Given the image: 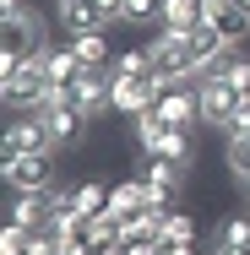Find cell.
I'll return each mask as SVG.
<instances>
[{"label": "cell", "instance_id": "obj_21", "mask_svg": "<svg viewBox=\"0 0 250 255\" xmlns=\"http://www.w3.org/2000/svg\"><path fill=\"white\" fill-rule=\"evenodd\" d=\"M218 239H229V245H250V206H240V212H229V217H223Z\"/></svg>", "mask_w": 250, "mask_h": 255}, {"label": "cell", "instance_id": "obj_1", "mask_svg": "<svg viewBox=\"0 0 250 255\" xmlns=\"http://www.w3.org/2000/svg\"><path fill=\"white\" fill-rule=\"evenodd\" d=\"M223 49V38L201 22L191 33H174V27H158L147 38V54H152V71H158V82H196L201 65L212 60V54Z\"/></svg>", "mask_w": 250, "mask_h": 255}, {"label": "cell", "instance_id": "obj_24", "mask_svg": "<svg viewBox=\"0 0 250 255\" xmlns=\"http://www.w3.org/2000/svg\"><path fill=\"white\" fill-rule=\"evenodd\" d=\"M207 255H250V245H229V239H218V234H212Z\"/></svg>", "mask_w": 250, "mask_h": 255}, {"label": "cell", "instance_id": "obj_22", "mask_svg": "<svg viewBox=\"0 0 250 255\" xmlns=\"http://www.w3.org/2000/svg\"><path fill=\"white\" fill-rule=\"evenodd\" d=\"M27 234H33V228L5 223V228H0V255H27Z\"/></svg>", "mask_w": 250, "mask_h": 255}, {"label": "cell", "instance_id": "obj_2", "mask_svg": "<svg viewBox=\"0 0 250 255\" xmlns=\"http://www.w3.org/2000/svg\"><path fill=\"white\" fill-rule=\"evenodd\" d=\"M49 87L54 82H49V71H44V60H22V71L0 82V103L11 114H38L49 103Z\"/></svg>", "mask_w": 250, "mask_h": 255}, {"label": "cell", "instance_id": "obj_5", "mask_svg": "<svg viewBox=\"0 0 250 255\" xmlns=\"http://www.w3.org/2000/svg\"><path fill=\"white\" fill-rule=\"evenodd\" d=\"M152 114H158L163 125L196 130V125H201V93H196V82H163V93H158V103H152Z\"/></svg>", "mask_w": 250, "mask_h": 255}, {"label": "cell", "instance_id": "obj_18", "mask_svg": "<svg viewBox=\"0 0 250 255\" xmlns=\"http://www.w3.org/2000/svg\"><path fill=\"white\" fill-rule=\"evenodd\" d=\"M109 76H158V71H152L147 44H142V49H114V60H109Z\"/></svg>", "mask_w": 250, "mask_h": 255}, {"label": "cell", "instance_id": "obj_14", "mask_svg": "<svg viewBox=\"0 0 250 255\" xmlns=\"http://www.w3.org/2000/svg\"><path fill=\"white\" fill-rule=\"evenodd\" d=\"M185 174H191V168H185V163H174V157H147V163H142V179H147L163 201H174V196L185 190Z\"/></svg>", "mask_w": 250, "mask_h": 255}, {"label": "cell", "instance_id": "obj_3", "mask_svg": "<svg viewBox=\"0 0 250 255\" xmlns=\"http://www.w3.org/2000/svg\"><path fill=\"white\" fill-rule=\"evenodd\" d=\"M54 152H60V147L5 157V163H0V168H5V185H11V190H54V185H60V163H54Z\"/></svg>", "mask_w": 250, "mask_h": 255}, {"label": "cell", "instance_id": "obj_11", "mask_svg": "<svg viewBox=\"0 0 250 255\" xmlns=\"http://www.w3.org/2000/svg\"><path fill=\"white\" fill-rule=\"evenodd\" d=\"M196 93H201V125H207V130H223V120L234 114V103L245 98L240 87H229V82H218V76H196Z\"/></svg>", "mask_w": 250, "mask_h": 255}, {"label": "cell", "instance_id": "obj_8", "mask_svg": "<svg viewBox=\"0 0 250 255\" xmlns=\"http://www.w3.org/2000/svg\"><path fill=\"white\" fill-rule=\"evenodd\" d=\"M201 22L223 38V44H250V11L234 0H201Z\"/></svg>", "mask_w": 250, "mask_h": 255}, {"label": "cell", "instance_id": "obj_25", "mask_svg": "<svg viewBox=\"0 0 250 255\" xmlns=\"http://www.w3.org/2000/svg\"><path fill=\"white\" fill-rule=\"evenodd\" d=\"M16 11H27V0H0V16H16Z\"/></svg>", "mask_w": 250, "mask_h": 255}, {"label": "cell", "instance_id": "obj_26", "mask_svg": "<svg viewBox=\"0 0 250 255\" xmlns=\"http://www.w3.org/2000/svg\"><path fill=\"white\" fill-rule=\"evenodd\" d=\"M240 190H245V201H250V174H245V179H240Z\"/></svg>", "mask_w": 250, "mask_h": 255}, {"label": "cell", "instance_id": "obj_13", "mask_svg": "<svg viewBox=\"0 0 250 255\" xmlns=\"http://www.w3.org/2000/svg\"><path fill=\"white\" fill-rule=\"evenodd\" d=\"M142 157H174V163H196V130H180V125H163L158 136H152V147Z\"/></svg>", "mask_w": 250, "mask_h": 255}, {"label": "cell", "instance_id": "obj_16", "mask_svg": "<svg viewBox=\"0 0 250 255\" xmlns=\"http://www.w3.org/2000/svg\"><path fill=\"white\" fill-rule=\"evenodd\" d=\"M65 190H71V206H76V212H87V217H98L103 206H109V185L93 179V174H87V179H76V185H65Z\"/></svg>", "mask_w": 250, "mask_h": 255}, {"label": "cell", "instance_id": "obj_17", "mask_svg": "<svg viewBox=\"0 0 250 255\" xmlns=\"http://www.w3.org/2000/svg\"><path fill=\"white\" fill-rule=\"evenodd\" d=\"M158 27H174V33H191V27H201V0H163Z\"/></svg>", "mask_w": 250, "mask_h": 255}, {"label": "cell", "instance_id": "obj_4", "mask_svg": "<svg viewBox=\"0 0 250 255\" xmlns=\"http://www.w3.org/2000/svg\"><path fill=\"white\" fill-rule=\"evenodd\" d=\"M158 93H163L158 76H109V114L136 120V114H147L158 103Z\"/></svg>", "mask_w": 250, "mask_h": 255}, {"label": "cell", "instance_id": "obj_6", "mask_svg": "<svg viewBox=\"0 0 250 255\" xmlns=\"http://www.w3.org/2000/svg\"><path fill=\"white\" fill-rule=\"evenodd\" d=\"M0 49H16L22 60H33V54L49 49V22L27 5V11H16V16H5V27H0Z\"/></svg>", "mask_w": 250, "mask_h": 255}, {"label": "cell", "instance_id": "obj_19", "mask_svg": "<svg viewBox=\"0 0 250 255\" xmlns=\"http://www.w3.org/2000/svg\"><path fill=\"white\" fill-rule=\"evenodd\" d=\"M158 16H163V0H120V22L131 27H158Z\"/></svg>", "mask_w": 250, "mask_h": 255}, {"label": "cell", "instance_id": "obj_27", "mask_svg": "<svg viewBox=\"0 0 250 255\" xmlns=\"http://www.w3.org/2000/svg\"><path fill=\"white\" fill-rule=\"evenodd\" d=\"M234 5H245V11H250V0H234Z\"/></svg>", "mask_w": 250, "mask_h": 255}, {"label": "cell", "instance_id": "obj_7", "mask_svg": "<svg viewBox=\"0 0 250 255\" xmlns=\"http://www.w3.org/2000/svg\"><path fill=\"white\" fill-rule=\"evenodd\" d=\"M54 136L44 125V114H11V125L0 130V163L5 157H22V152H49Z\"/></svg>", "mask_w": 250, "mask_h": 255}, {"label": "cell", "instance_id": "obj_12", "mask_svg": "<svg viewBox=\"0 0 250 255\" xmlns=\"http://www.w3.org/2000/svg\"><path fill=\"white\" fill-rule=\"evenodd\" d=\"M71 103H76L87 120L109 114V71H87V65H82V76L71 82Z\"/></svg>", "mask_w": 250, "mask_h": 255}, {"label": "cell", "instance_id": "obj_20", "mask_svg": "<svg viewBox=\"0 0 250 255\" xmlns=\"http://www.w3.org/2000/svg\"><path fill=\"white\" fill-rule=\"evenodd\" d=\"M223 168H229L234 179L250 174V136H229V141H223Z\"/></svg>", "mask_w": 250, "mask_h": 255}, {"label": "cell", "instance_id": "obj_15", "mask_svg": "<svg viewBox=\"0 0 250 255\" xmlns=\"http://www.w3.org/2000/svg\"><path fill=\"white\" fill-rule=\"evenodd\" d=\"M65 44H71V54H76L87 71H109V60H114L109 27H98V33H82V38H65Z\"/></svg>", "mask_w": 250, "mask_h": 255}, {"label": "cell", "instance_id": "obj_23", "mask_svg": "<svg viewBox=\"0 0 250 255\" xmlns=\"http://www.w3.org/2000/svg\"><path fill=\"white\" fill-rule=\"evenodd\" d=\"M229 136H250V93L234 103V114L223 120V141H229Z\"/></svg>", "mask_w": 250, "mask_h": 255}, {"label": "cell", "instance_id": "obj_9", "mask_svg": "<svg viewBox=\"0 0 250 255\" xmlns=\"http://www.w3.org/2000/svg\"><path fill=\"white\" fill-rule=\"evenodd\" d=\"M54 22L65 38H82V33H98V27H114V16L93 5V0H54Z\"/></svg>", "mask_w": 250, "mask_h": 255}, {"label": "cell", "instance_id": "obj_10", "mask_svg": "<svg viewBox=\"0 0 250 255\" xmlns=\"http://www.w3.org/2000/svg\"><path fill=\"white\" fill-rule=\"evenodd\" d=\"M38 114H44V125H49L54 147H76V141L87 136V125H93V120H87V114H82V109H76L71 98H54V103H44Z\"/></svg>", "mask_w": 250, "mask_h": 255}]
</instances>
